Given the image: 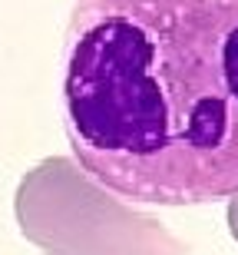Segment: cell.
<instances>
[{
	"mask_svg": "<svg viewBox=\"0 0 238 255\" xmlns=\"http://www.w3.org/2000/svg\"><path fill=\"white\" fill-rule=\"evenodd\" d=\"M70 149L123 199L238 192V0H77L63 43Z\"/></svg>",
	"mask_w": 238,
	"mask_h": 255,
	"instance_id": "cell-1",
	"label": "cell"
},
{
	"mask_svg": "<svg viewBox=\"0 0 238 255\" xmlns=\"http://www.w3.org/2000/svg\"><path fill=\"white\" fill-rule=\"evenodd\" d=\"M17 226L47 255H185L156 216L126 206L83 162L50 156L20 179Z\"/></svg>",
	"mask_w": 238,
	"mask_h": 255,
	"instance_id": "cell-2",
	"label": "cell"
},
{
	"mask_svg": "<svg viewBox=\"0 0 238 255\" xmlns=\"http://www.w3.org/2000/svg\"><path fill=\"white\" fill-rule=\"evenodd\" d=\"M229 232H232V239L238 242V192L229 199Z\"/></svg>",
	"mask_w": 238,
	"mask_h": 255,
	"instance_id": "cell-3",
	"label": "cell"
}]
</instances>
